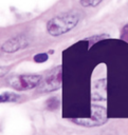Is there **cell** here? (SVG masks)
<instances>
[{"instance_id":"52a82bcc","label":"cell","mask_w":128,"mask_h":135,"mask_svg":"<svg viewBox=\"0 0 128 135\" xmlns=\"http://www.w3.org/2000/svg\"><path fill=\"white\" fill-rule=\"evenodd\" d=\"M20 99H21V96L13 92H3L0 96L1 102H17Z\"/></svg>"},{"instance_id":"8fae6325","label":"cell","mask_w":128,"mask_h":135,"mask_svg":"<svg viewBox=\"0 0 128 135\" xmlns=\"http://www.w3.org/2000/svg\"><path fill=\"white\" fill-rule=\"evenodd\" d=\"M120 37H121L122 40L128 42V23L125 24V25L123 26V28H122V31H121V35H120Z\"/></svg>"},{"instance_id":"277c9868","label":"cell","mask_w":128,"mask_h":135,"mask_svg":"<svg viewBox=\"0 0 128 135\" xmlns=\"http://www.w3.org/2000/svg\"><path fill=\"white\" fill-rule=\"evenodd\" d=\"M61 66H56L44 78H42L41 83L38 85V93H50L58 90L61 86Z\"/></svg>"},{"instance_id":"9c48e42d","label":"cell","mask_w":128,"mask_h":135,"mask_svg":"<svg viewBox=\"0 0 128 135\" xmlns=\"http://www.w3.org/2000/svg\"><path fill=\"white\" fill-rule=\"evenodd\" d=\"M103 0H79V3L84 7H95L97 6Z\"/></svg>"},{"instance_id":"ba28073f","label":"cell","mask_w":128,"mask_h":135,"mask_svg":"<svg viewBox=\"0 0 128 135\" xmlns=\"http://www.w3.org/2000/svg\"><path fill=\"white\" fill-rule=\"evenodd\" d=\"M59 104H60V100L58 97H52L50 99L47 100L45 102V108L50 111H54L56 109L59 108Z\"/></svg>"},{"instance_id":"8992f818","label":"cell","mask_w":128,"mask_h":135,"mask_svg":"<svg viewBox=\"0 0 128 135\" xmlns=\"http://www.w3.org/2000/svg\"><path fill=\"white\" fill-rule=\"evenodd\" d=\"M93 100H105L106 99V81L105 79L98 80L93 90Z\"/></svg>"},{"instance_id":"6da1fadb","label":"cell","mask_w":128,"mask_h":135,"mask_svg":"<svg viewBox=\"0 0 128 135\" xmlns=\"http://www.w3.org/2000/svg\"><path fill=\"white\" fill-rule=\"evenodd\" d=\"M79 21L77 12H66L51 18L47 23V31L51 36H60L72 31Z\"/></svg>"},{"instance_id":"3957f363","label":"cell","mask_w":128,"mask_h":135,"mask_svg":"<svg viewBox=\"0 0 128 135\" xmlns=\"http://www.w3.org/2000/svg\"><path fill=\"white\" fill-rule=\"evenodd\" d=\"M107 112L106 109L102 105L93 104L92 105V112H91V117L90 118H75V119H70L73 123H76L78 126L83 127H98L107 122Z\"/></svg>"},{"instance_id":"7a4b0ae2","label":"cell","mask_w":128,"mask_h":135,"mask_svg":"<svg viewBox=\"0 0 128 135\" xmlns=\"http://www.w3.org/2000/svg\"><path fill=\"white\" fill-rule=\"evenodd\" d=\"M42 81V76L38 74H21L12 77L8 81L11 88L16 91L22 92L32 90L34 88H38V85Z\"/></svg>"},{"instance_id":"5b68a950","label":"cell","mask_w":128,"mask_h":135,"mask_svg":"<svg viewBox=\"0 0 128 135\" xmlns=\"http://www.w3.org/2000/svg\"><path fill=\"white\" fill-rule=\"evenodd\" d=\"M29 45H30V38L26 35L20 34L6 40L1 45V50L5 53H15L19 50L28 47Z\"/></svg>"},{"instance_id":"30bf717a","label":"cell","mask_w":128,"mask_h":135,"mask_svg":"<svg viewBox=\"0 0 128 135\" xmlns=\"http://www.w3.org/2000/svg\"><path fill=\"white\" fill-rule=\"evenodd\" d=\"M49 59V55L47 53H39L34 56V61L37 63H42Z\"/></svg>"}]
</instances>
